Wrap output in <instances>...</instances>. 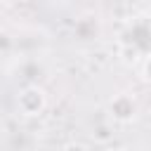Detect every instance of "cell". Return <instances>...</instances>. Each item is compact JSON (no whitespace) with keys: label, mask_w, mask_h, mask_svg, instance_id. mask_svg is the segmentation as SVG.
Listing matches in <instances>:
<instances>
[{"label":"cell","mask_w":151,"mask_h":151,"mask_svg":"<svg viewBox=\"0 0 151 151\" xmlns=\"http://www.w3.org/2000/svg\"><path fill=\"white\" fill-rule=\"evenodd\" d=\"M17 106L24 116H38L45 109V92L40 87H24L17 97Z\"/></svg>","instance_id":"obj_1"},{"label":"cell","mask_w":151,"mask_h":151,"mask_svg":"<svg viewBox=\"0 0 151 151\" xmlns=\"http://www.w3.org/2000/svg\"><path fill=\"white\" fill-rule=\"evenodd\" d=\"M111 113H113V118H118V120H130V118L134 116V104H132V99H130L127 94H118V97L111 101Z\"/></svg>","instance_id":"obj_2"},{"label":"cell","mask_w":151,"mask_h":151,"mask_svg":"<svg viewBox=\"0 0 151 151\" xmlns=\"http://www.w3.org/2000/svg\"><path fill=\"white\" fill-rule=\"evenodd\" d=\"M111 137H113V132H111L109 125H97V127H94V139H97V142H109Z\"/></svg>","instance_id":"obj_3"},{"label":"cell","mask_w":151,"mask_h":151,"mask_svg":"<svg viewBox=\"0 0 151 151\" xmlns=\"http://www.w3.org/2000/svg\"><path fill=\"white\" fill-rule=\"evenodd\" d=\"M64 151H87L83 144H78V142H71V144H66L64 146Z\"/></svg>","instance_id":"obj_4"},{"label":"cell","mask_w":151,"mask_h":151,"mask_svg":"<svg viewBox=\"0 0 151 151\" xmlns=\"http://www.w3.org/2000/svg\"><path fill=\"white\" fill-rule=\"evenodd\" d=\"M144 78L146 80H151V57L146 59V64H144Z\"/></svg>","instance_id":"obj_5"},{"label":"cell","mask_w":151,"mask_h":151,"mask_svg":"<svg viewBox=\"0 0 151 151\" xmlns=\"http://www.w3.org/2000/svg\"><path fill=\"white\" fill-rule=\"evenodd\" d=\"M109 151H123V149H109Z\"/></svg>","instance_id":"obj_6"},{"label":"cell","mask_w":151,"mask_h":151,"mask_svg":"<svg viewBox=\"0 0 151 151\" xmlns=\"http://www.w3.org/2000/svg\"><path fill=\"white\" fill-rule=\"evenodd\" d=\"M5 2H12V0H5Z\"/></svg>","instance_id":"obj_7"}]
</instances>
